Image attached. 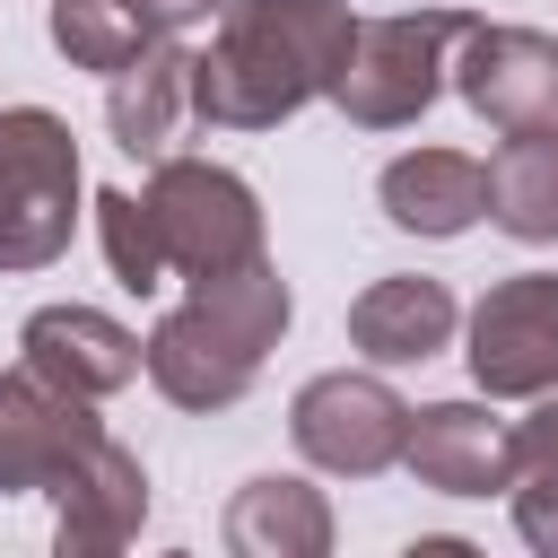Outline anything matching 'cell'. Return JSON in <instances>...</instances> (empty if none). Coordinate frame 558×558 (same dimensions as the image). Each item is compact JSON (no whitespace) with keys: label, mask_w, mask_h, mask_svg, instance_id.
Segmentation results:
<instances>
[{"label":"cell","mask_w":558,"mask_h":558,"mask_svg":"<svg viewBox=\"0 0 558 558\" xmlns=\"http://www.w3.org/2000/svg\"><path fill=\"white\" fill-rule=\"evenodd\" d=\"M349 44V0H227L209 52H192V105L218 131H279L340 87Z\"/></svg>","instance_id":"obj_1"},{"label":"cell","mask_w":558,"mask_h":558,"mask_svg":"<svg viewBox=\"0 0 558 558\" xmlns=\"http://www.w3.org/2000/svg\"><path fill=\"white\" fill-rule=\"evenodd\" d=\"M279 331H288V279L270 270V253L227 279H192V296L148 331V384L174 410H227L253 392Z\"/></svg>","instance_id":"obj_2"},{"label":"cell","mask_w":558,"mask_h":558,"mask_svg":"<svg viewBox=\"0 0 558 558\" xmlns=\"http://www.w3.org/2000/svg\"><path fill=\"white\" fill-rule=\"evenodd\" d=\"M480 17L471 9H401V17H357L349 70L331 87V105L357 131H401L436 105V87L453 78V52Z\"/></svg>","instance_id":"obj_3"},{"label":"cell","mask_w":558,"mask_h":558,"mask_svg":"<svg viewBox=\"0 0 558 558\" xmlns=\"http://www.w3.org/2000/svg\"><path fill=\"white\" fill-rule=\"evenodd\" d=\"M78 140L44 105L0 113V270H44L78 227Z\"/></svg>","instance_id":"obj_4"},{"label":"cell","mask_w":558,"mask_h":558,"mask_svg":"<svg viewBox=\"0 0 558 558\" xmlns=\"http://www.w3.org/2000/svg\"><path fill=\"white\" fill-rule=\"evenodd\" d=\"M140 201H148V227L183 279H227V270L262 262V201L244 174H227L209 157H166Z\"/></svg>","instance_id":"obj_5"},{"label":"cell","mask_w":558,"mask_h":558,"mask_svg":"<svg viewBox=\"0 0 558 558\" xmlns=\"http://www.w3.org/2000/svg\"><path fill=\"white\" fill-rule=\"evenodd\" d=\"M288 436L314 471L331 480H375L401 462L410 445V401L384 384V375H357V366H331L314 375L296 401H288Z\"/></svg>","instance_id":"obj_6"},{"label":"cell","mask_w":558,"mask_h":558,"mask_svg":"<svg viewBox=\"0 0 558 558\" xmlns=\"http://www.w3.org/2000/svg\"><path fill=\"white\" fill-rule=\"evenodd\" d=\"M471 375L497 401H541L558 384V270H514L471 305Z\"/></svg>","instance_id":"obj_7"},{"label":"cell","mask_w":558,"mask_h":558,"mask_svg":"<svg viewBox=\"0 0 558 558\" xmlns=\"http://www.w3.org/2000/svg\"><path fill=\"white\" fill-rule=\"evenodd\" d=\"M96 445H105L96 401L44 384L35 366H9V375H0V497L61 488Z\"/></svg>","instance_id":"obj_8"},{"label":"cell","mask_w":558,"mask_h":558,"mask_svg":"<svg viewBox=\"0 0 558 558\" xmlns=\"http://www.w3.org/2000/svg\"><path fill=\"white\" fill-rule=\"evenodd\" d=\"M453 87L488 131H549L558 122V35L471 26L462 52H453Z\"/></svg>","instance_id":"obj_9"},{"label":"cell","mask_w":558,"mask_h":558,"mask_svg":"<svg viewBox=\"0 0 558 558\" xmlns=\"http://www.w3.org/2000/svg\"><path fill=\"white\" fill-rule=\"evenodd\" d=\"M17 366H35L44 384H61V392H78V401H105V392H122V384L148 366V340L122 331V323L96 314V305H44V314H26V331H17Z\"/></svg>","instance_id":"obj_10"},{"label":"cell","mask_w":558,"mask_h":558,"mask_svg":"<svg viewBox=\"0 0 558 558\" xmlns=\"http://www.w3.org/2000/svg\"><path fill=\"white\" fill-rule=\"evenodd\" d=\"M401 462L436 497H497V488H514V427H497L480 401H427V410H410Z\"/></svg>","instance_id":"obj_11"},{"label":"cell","mask_w":558,"mask_h":558,"mask_svg":"<svg viewBox=\"0 0 558 558\" xmlns=\"http://www.w3.org/2000/svg\"><path fill=\"white\" fill-rule=\"evenodd\" d=\"M61 523H52V558H131L140 523H148V471L131 445H96L61 488Z\"/></svg>","instance_id":"obj_12"},{"label":"cell","mask_w":558,"mask_h":558,"mask_svg":"<svg viewBox=\"0 0 558 558\" xmlns=\"http://www.w3.org/2000/svg\"><path fill=\"white\" fill-rule=\"evenodd\" d=\"M183 122H201V105H192V52H183V44H148V52L105 87V131H113V148L166 166L174 140H183Z\"/></svg>","instance_id":"obj_13"},{"label":"cell","mask_w":558,"mask_h":558,"mask_svg":"<svg viewBox=\"0 0 558 558\" xmlns=\"http://www.w3.org/2000/svg\"><path fill=\"white\" fill-rule=\"evenodd\" d=\"M375 201H384V218L410 227V235H462V227L488 218V166L462 157V148H410V157L384 166Z\"/></svg>","instance_id":"obj_14"},{"label":"cell","mask_w":558,"mask_h":558,"mask_svg":"<svg viewBox=\"0 0 558 558\" xmlns=\"http://www.w3.org/2000/svg\"><path fill=\"white\" fill-rule=\"evenodd\" d=\"M227 558H331V497L314 480L262 471L227 497Z\"/></svg>","instance_id":"obj_15"},{"label":"cell","mask_w":558,"mask_h":558,"mask_svg":"<svg viewBox=\"0 0 558 558\" xmlns=\"http://www.w3.org/2000/svg\"><path fill=\"white\" fill-rule=\"evenodd\" d=\"M453 288L445 279H375L357 305H349V340L375 357V366H418L453 340Z\"/></svg>","instance_id":"obj_16"},{"label":"cell","mask_w":558,"mask_h":558,"mask_svg":"<svg viewBox=\"0 0 558 558\" xmlns=\"http://www.w3.org/2000/svg\"><path fill=\"white\" fill-rule=\"evenodd\" d=\"M488 218L514 244H558V122L506 131V148L488 157Z\"/></svg>","instance_id":"obj_17"},{"label":"cell","mask_w":558,"mask_h":558,"mask_svg":"<svg viewBox=\"0 0 558 558\" xmlns=\"http://www.w3.org/2000/svg\"><path fill=\"white\" fill-rule=\"evenodd\" d=\"M52 44H61L70 70H105V78H122L157 35H148L140 0H52Z\"/></svg>","instance_id":"obj_18"},{"label":"cell","mask_w":558,"mask_h":558,"mask_svg":"<svg viewBox=\"0 0 558 558\" xmlns=\"http://www.w3.org/2000/svg\"><path fill=\"white\" fill-rule=\"evenodd\" d=\"M96 209V235H105V262H113V279L131 288V296H148V288H166V244H157V227H148V201L140 192H96L87 201Z\"/></svg>","instance_id":"obj_19"},{"label":"cell","mask_w":558,"mask_h":558,"mask_svg":"<svg viewBox=\"0 0 558 558\" xmlns=\"http://www.w3.org/2000/svg\"><path fill=\"white\" fill-rule=\"evenodd\" d=\"M514 532L532 558H558V471H514Z\"/></svg>","instance_id":"obj_20"},{"label":"cell","mask_w":558,"mask_h":558,"mask_svg":"<svg viewBox=\"0 0 558 558\" xmlns=\"http://www.w3.org/2000/svg\"><path fill=\"white\" fill-rule=\"evenodd\" d=\"M514 471H558V401H541L514 427Z\"/></svg>","instance_id":"obj_21"},{"label":"cell","mask_w":558,"mask_h":558,"mask_svg":"<svg viewBox=\"0 0 558 558\" xmlns=\"http://www.w3.org/2000/svg\"><path fill=\"white\" fill-rule=\"evenodd\" d=\"M227 0H140V17H148V35L157 44H174V35H192L201 17H218Z\"/></svg>","instance_id":"obj_22"},{"label":"cell","mask_w":558,"mask_h":558,"mask_svg":"<svg viewBox=\"0 0 558 558\" xmlns=\"http://www.w3.org/2000/svg\"><path fill=\"white\" fill-rule=\"evenodd\" d=\"M401 558H488L480 541H453V532H427V541H410Z\"/></svg>","instance_id":"obj_23"},{"label":"cell","mask_w":558,"mask_h":558,"mask_svg":"<svg viewBox=\"0 0 558 558\" xmlns=\"http://www.w3.org/2000/svg\"><path fill=\"white\" fill-rule=\"evenodd\" d=\"M166 558H192V549H166Z\"/></svg>","instance_id":"obj_24"}]
</instances>
